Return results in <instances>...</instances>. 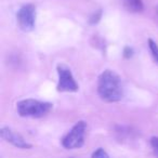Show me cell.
<instances>
[{
    "instance_id": "cell-1",
    "label": "cell",
    "mask_w": 158,
    "mask_h": 158,
    "mask_svg": "<svg viewBox=\"0 0 158 158\" xmlns=\"http://www.w3.org/2000/svg\"><path fill=\"white\" fill-rule=\"evenodd\" d=\"M98 93L99 97L107 103L120 101L123 97V86L120 76L110 69L101 73L98 79Z\"/></svg>"
},
{
    "instance_id": "cell-2",
    "label": "cell",
    "mask_w": 158,
    "mask_h": 158,
    "mask_svg": "<svg viewBox=\"0 0 158 158\" xmlns=\"http://www.w3.org/2000/svg\"><path fill=\"white\" fill-rule=\"evenodd\" d=\"M53 105L49 102L38 101L34 99H25L16 103V110L21 117L41 118L50 113Z\"/></svg>"
},
{
    "instance_id": "cell-3",
    "label": "cell",
    "mask_w": 158,
    "mask_h": 158,
    "mask_svg": "<svg viewBox=\"0 0 158 158\" xmlns=\"http://www.w3.org/2000/svg\"><path fill=\"white\" fill-rule=\"evenodd\" d=\"M87 131V123L80 120L76 123L62 140V145L66 149L80 148L85 144V136Z\"/></svg>"
},
{
    "instance_id": "cell-4",
    "label": "cell",
    "mask_w": 158,
    "mask_h": 158,
    "mask_svg": "<svg viewBox=\"0 0 158 158\" xmlns=\"http://www.w3.org/2000/svg\"><path fill=\"white\" fill-rule=\"evenodd\" d=\"M56 70L57 75H59L56 90L59 92H77L79 87L73 76L70 68L65 64H59Z\"/></svg>"
},
{
    "instance_id": "cell-5",
    "label": "cell",
    "mask_w": 158,
    "mask_h": 158,
    "mask_svg": "<svg viewBox=\"0 0 158 158\" xmlns=\"http://www.w3.org/2000/svg\"><path fill=\"white\" fill-rule=\"evenodd\" d=\"M16 23L23 31H31L35 28L36 23V7L31 3H27L20 8L16 13Z\"/></svg>"
},
{
    "instance_id": "cell-6",
    "label": "cell",
    "mask_w": 158,
    "mask_h": 158,
    "mask_svg": "<svg viewBox=\"0 0 158 158\" xmlns=\"http://www.w3.org/2000/svg\"><path fill=\"white\" fill-rule=\"evenodd\" d=\"M0 135L6 142L10 143L13 146L18 147V148H23V149H29L33 147V145L29 144L27 141H25V139L23 138L21 134L14 132L13 130H11L8 127H3L0 130Z\"/></svg>"
},
{
    "instance_id": "cell-7",
    "label": "cell",
    "mask_w": 158,
    "mask_h": 158,
    "mask_svg": "<svg viewBox=\"0 0 158 158\" xmlns=\"http://www.w3.org/2000/svg\"><path fill=\"white\" fill-rule=\"evenodd\" d=\"M123 3L126 9L132 13H139L144 9L142 0H123Z\"/></svg>"
},
{
    "instance_id": "cell-8",
    "label": "cell",
    "mask_w": 158,
    "mask_h": 158,
    "mask_svg": "<svg viewBox=\"0 0 158 158\" xmlns=\"http://www.w3.org/2000/svg\"><path fill=\"white\" fill-rule=\"evenodd\" d=\"M148 48L154 60L158 63V44L153 39H148Z\"/></svg>"
},
{
    "instance_id": "cell-9",
    "label": "cell",
    "mask_w": 158,
    "mask_h": 158,
    "mask_svg": "<svg viewBox=\"0 0 158 158\" xmlns=\"http://www.w3.org/2000/svg\"><path fill=\"white\" fill-rule=\"evenodd\" d=\"M91 158H110V156L106 153L105 149L100 147V148L95 149V151L93 152L92 155H91Z\"/></svg>"
},
{
    "instance_id": "cell-10",
    "label": "cell",
    "mask_w": 158,
    "mask_h": 158,
    "mask_svg": "<svg viewBox=\"0 0 158 158\" xmlns=\"http://www.w3.org/2000/svg\"><path fill=\"white\" fill-rule=\"evenodd\" d=\"M151 146L153 148L155 157L158 158V136H153L151 139Z\"/></svg>"
},
{
    "instance_id": "cell-11",
    "label": "cell",
    "mask_w": 158,
    "mask_h": 158,
    "mask_svg": "<svg viewBox=\"0 0 158 158\" xmlns=\"http://www.w3.org/2000/svg\"><path fill=\"white\" fill-rule=\"evenodd\" d=\"M101 16H102V11L100 10V11H98L97 13H94L92 16H91L90 23L91 24H97V23L100 21V19H101Z\"/></svg>"
},
{
    "instance_id": "cell-12",
    "label": "cell",
    "mask_w": 158,
    "mask_h": 158,
    "mask_svg": "<svg viewBox=\"0 0 158 158\" xmlns=\"http://www.w3.org/2000/svg\"><path fill=\"white\" fill-rule=\"evenodd\" d=\"M132 55H133V50H132V48L126 47L125 50H123V56H125L126 59H130Z\"/></svg>"
},
{
    "instance_id": "cell-13",
    "label": "cell",
    "mask_w": 158,
    "mask_h": 158,
    "mask_svg": "<svg viewBox=\"0 0 158 158\" xmlns=\"http://www.w3.org/2000/svg\"><path fill=\"white\" fill-rule=\"evenodd\" d=\"M157 14H158V8H157Z\"/></svg>"
}]
</instances>
